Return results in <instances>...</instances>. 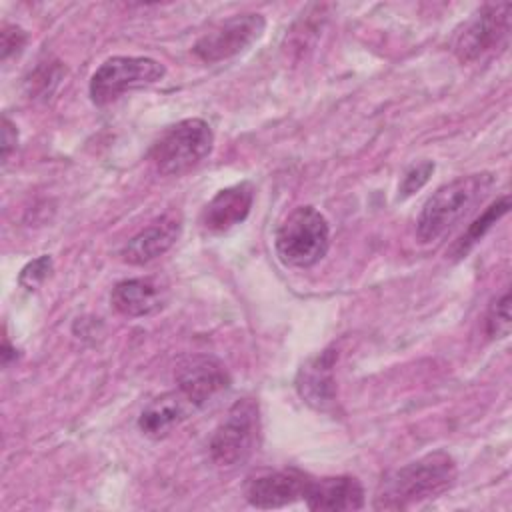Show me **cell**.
I'll return each mask as SVG.
<instances>
[{
  "label": "cell",
  "mask_w": 512,
  "mask_h": 512,
  "mask_svg": "<svg viewBox=\"0 0 512 512\" xmlns=\"http://www.w3.org/2000/svg\"><path fill=\"white\" fill-rule=\"evenodd\" d=\"M458 478L456 460L434 450L390 472L374 496L376 510H406L414 504L438 498L448 492Z\"/></svg>",
  "instance_id": "6da1fadb"
},
{
  "label": "cell",
  "mask_w": 512,
  "mask_h": 512,
  "mask_svg": "<svg viewBox=\"0 0 512 512\" xmlns=\"http://www.w3.org/2000/svg\"><path fill=\"white\" fill-rule=\"evenodd\" d=\"M496 178L490 172L460 176L440 186L422 206L416 220L420 242H434L460 222L490 192Z\"/></svg>",
  "instance_id": "7a4b0ae2"
},
{
  "label": "cell",
  "mask_w": 512,
  "mask_h": 512,
  "mask_svg": "<svg viewBox=\"0 0 512 512\" xmlns=\"http://www.w3.org/2000/svg\"><path fill=\"white\" fill-rule=\"evenodd\" d=\"M276 256L284 266L310 268L330 248V226L314 206L294 208L278 226L274 236Z\"/></svg>",
  "instance_id": "3957f363"
},
{
  "label": "cell",
  "mask_w": 512,
  "mask_h": 512,
  "mask_svg": "<svg viewBox=\"0 0 512 512\" xmlns=\"http://www.w3.org/2000/svg\"><path fill=\"white\" fill-rule=\"evenodd\" d=\"M214 146V132L202 118H186L166 128L150 148V162L162 176H180L198 166Z\"/></svg>",
  "instance_id": "277c9868"
},
{
  "label": "cell",
  "mask_w": 512,
  "mask_h": 512,
  "mask_svg": "<svg viewBox=\"0 0 512 512\" xmlns=\"http://www.w3.org/2000/svg\"><path fill=\"white\" fill-rule=\"evenodd\" d=\"M258 432V404L252 398L236 400L208 442L212 462L220 468H234L246 462L258 444Z\"/></svg>",
  "instance_id": "5b68a950"
},
{
  "label": "cell",
  "mask_w": 512,
  "mask_h": 512,
  "mask_svg": "<svg viewBox=\"0 0 512 512\" xmlns=\"http://www.w3.org/2000/svg\"><path fill=\"white\" fill-rule=\"evenodd\" d=\"M166 76L164 64L148 56H112L104 60L90 78V98L96 106L118 100L124 92L160 82Z\"/></svg>",
  "instance_id": "8992f818"
},
{
  "label": "cell",
  "mask_w": 512,
  "mask_h": 512,
  "mask_svg": "<svg viewBox=\"0 0 512 512\" xmlns=\"http://www.w3.org/2000/svg\"><path fill=\"white\" fill-rule=\"evenodd\" d=\"M510 2L484 4L464 24L454 42V54L460 62H476L484 54L500 48L510 34Z\"/></svg>",
  "instance_id": "52a82bcc"
},
{
  "label": "cell",
  "mask_w": 512,
  "mask_h": 512,
  "mask_svg": "<svg viewBox=\"0 0 512 512\" xmlns=\"http://www.w3.org/2000/svg\"><path fill=\"white\" fill-rule=\"evenodd\" d=\"M264 28L266 20L262 14H236L214 26L210 32L202 34L196 40L192 52L208 64L228 60L250 48L262 36Z\"/></svg>",
  "instance_id": "ba28073f"
},
{
  "label": "cell",
  "mask_w": 512,
  "mask_h": 512,
  "mask_svg": "<svg viewBox=\"0 0 512 512\" xmlns=\"http://www.w3.org/2000/svg\"><path fill=\"white\" fill-rule=\"evenodd\" d=\"M176 384L196 408H202L230 386V374L218 358L196 354L176 368Z\"/></svg>",
  "instance_id": "9c48e42d"
},
{
  "label": "cell",
  "mask_w": 512,
  "mask_h": 512,
  "mask_svg": "<svg viewBox=\"0 0 512 512\" xmlns=\"http://www.w3.org/2000/svg\"><path fill=\"white\" fill-rule=\"evenodd\" d=\"M308 484V474L296 468H286L252 476L246 482L244 494L246 500L256 508H282L298 500H304Z\"/></svg>",
  "instance_id": "30bf717a"
},
{
  "label": "cell",
  "mask_w": 512,
  "mask_h": 512,
  "mask_svg": "<svg viewBox=\"0 0 512 512\" xmlns=\"http://www.w3.org/2000/svg\"><path fill=\"white\" fill-rule=\"evenodd\" d=\"M254 202V186L250 182H238L226 186L214 194L200 214V224L210 234H222L242 224Z\"/></svg>",
  "instance_id": "8fae6325"
},
{
  "label": "cell",
  "mask_w": 512,
  "mask_h": 512,
  "mask_svg": "<svg viewBox=\"0 0 512 512\" xmlns=\"http://www.w3.org/2000/svg\"><path fill=\"white\" fill-rule=\"evenodd\" d=\"M304 502L316 512H344L364 508V488L354 476L310 478Z\"/></svg>",
  "instance_id": "7c38bea8"
},
{
  "label": "cell",
  "mask_w": 512,
  "mask_h": 512,
  "mask_svg": "<svg viewBox=\"0 0 512 512\" xmlns=\"http://www.w3.org/2000/svg\"><path fill=\"white\" fill-rule=\"evenodd\" d=\"M336 350L328 348L318 356L310 358L306 364L300 366L296 376V390L300 398L316 410H326L334 404L336 398V384H334V364H336Z\"/></svg>",
  "instance_id": "4fadbf2b"
},
{
  "label": "cell",
  "mask_w": 512,
  "mask_h": 512,
  "mask_svg": "<svg viewBox=\"0 0 512 512\" xmlns=\"http://www.w3.org/2000/svg\"><path fill=\"white\" fill-rule=\"evenodd\" d=\"M182 224L176 216L166 214L154 220L150 226L142 228L136 236H132L122 248V260L134 266L148 264L168 252L178 240Z\"/></svg>",
  "instance_id": "5bb4252c"
},
{
  "label": "cell",
  "mask_w": 512,
  "mask_h": 512,
  "mask_svg": "<svg viewBox=\"0 0 512 512\" xmlns=\"http://www.w3.org/2000/svg\"><path fill=\"white\" fill-rule=\"evenodd\" d=\"M110 302L124 316H150L164 308L166 288L154 278H126L112 288Z\"/></svg>",
  "instance_id": "9a60e30c"
},
{
  "label": "cell",
  "mask_w": 512,
  "mask_h": 512,
  "mask_svg": "<svg viewBox=\"0 0 512 512\" xmlns=\"http://www.w3.org/2000/svg\"><path fill=\"white\" fill-rule=\"evenodd\" d=\"M198 410L180 390H172L154 398L138 416V428L144 436L160 440L168 436L180 422Z\"/></svg>",
  "instance_id": "2e32d148"
},
{
  "label": "cell",
  "mask_w": 512,
  "mask_h": 512,
  "mask_svg": "<svg viewBox=\"0 0 512 512\" xmlns=\"http://www.w3.org/2000/svg\"><path fill=\"white\" fill-rule=\"evenodd\" d=\"M508 210H510V196L508 194H504V196H500L496 202H492L470 226H468V230L460 236V240L452 246V256L454 258H464L470 250H472V246L478 242V240H482V236L504 216V214H508Z\"/></svg>",
  "instance_id": "e0dca14e"
},
{
  "label": "cell",
  "mask_w": 512,
  "mask_h": 512,
  "mask_svg": "<svg viewBox=\"0 0 512 512\" xmlns=\"http://www.w3.org/2000/svg\"><path fill=\"white\" fill-rule=\"evenodd\" d=\"M510 332V290H504L500 298L494 300L486 314V336L504 338Z\"/></svg>",
  "instance_id": "ac0fdd59"
},
{
  "label": "cell",
  "mask_w": 512,
  "mask_h": 512,
  "mask_svg": "<svg viewBox=\"0 0 512 512\" xmlns=\"http://www.w3.org/2000/svg\"><path fill=\"white\" fill-rule=\"evenodd\" d=\"M434 168H436V164H434L432 160H422V162H418V164H412V166L404 172V176H402V182H400V186H398V196H400V198H408V196H412L414 192H418V190L430 180Z\"/></svg>",
  "instance_id": "d6986e66"
},
{
  "label": "cell",
  "mask_w": 512,
  "mask_h": 512,
  "mask_svg": "<svg viewBox=\"0 0 512 512\" xmlns=\"http://www.w3.org/2000/svg\"><path fill=\"white\" fill-rule=\"evenodd\" d=\"M52 272V256L42 254L30 260L18 274V284L26 290H36Z\"/></svg>",
  "instance_id": "ffe728a7"
},
{
  "label": "cell",
  "mask_w": 512,
  "mask_h": 512,
  "mask_svg": "<svg viewBox=\"0 0 512 512\" xmlns=\"http://www.w3.org/2000/svg\"><path fill=\"white\" fill-rule=\"evenodd\" d=\"M62 78V66L56 62V64H50V66H40L30 78H28V84H30V94H40V96H48L52 94L54 86L60 82Z\"/></svg>",
  "instance_id": "44dd1931"
},
{
  "label": "cell",
  "mask_w": 512,
  "mask_h": 512,
  "mask_svg": "<svg viewBox=\"0 0 512 512\" xmlns=\"http://www.w3.org/2000/svg\"><path fill=\"white\" fill-rule=\"evenodd\" d=\"M28 34L14 24H4L0 32V50H2V60L6 62L10 56H18L22 48L26 46Z\"/></svg>",
  "instance_id": "7402d4cb"
},
{
  "label": "cell",
  "mask_w": 512,
  "mask_h": 512,
  "mask_svg": "<svg viewBox=\"0 0 512 512\" xmlns=\"http://www.w3.org/2000/svg\"><path fill=\"white\" fill-rule=\"evenodd\" d=\"M18 144V130L10 122L8 116L2 118V162H8L12 150H16Z\"/></svg>",
  "instance_id": "603a6c76"
},
{
  "label": "cell",
  "mask_w": 512,
  "mask_h": 512,
  "mask_svg": "<svg viewBox=\"0 0 512 512\" xmlns=\"http://www.w3.org/2000/svg\"><path fill=\"white\" fill-rule=\"evenodd\" d=\"M12 358H16V348H12L10 340L4 336V346H2V362H4V366H8V362Z\"/></svg>",
  "instance_id": "cb8c5ba5"
}]
</instances>
